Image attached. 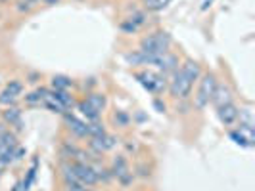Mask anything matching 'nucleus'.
Segmentation results:
<instances>
[{
	"mask_svg": "<svg viewBox=\"0 0 255 191\" xmlns=\"http://www.w3.org/2000/svg\"><path fill=\"white\" fill-rule=\"evenodd\" d=\"M48 2H58V0H48Z\"/></svg>",
	"mask_w": 255,
	"mask_h": 191,
	"instance_id": "27",
	"label": "nucleus"
},
{
	"mask_svg": "<svg viewBox=\"0 0 255 191\" xmlns=\"http://www.w3.org/2000/svg\"><path fill=\"white\" fill-rule=\"evenodd\" d=\"M0 113H2V111H0Z\"/></svg>",
	"mask_w": 255,
	"mask_h": 191,
	"instance_id": "29",
	"label": "nucleus"
},
{
	"mask_svg": "<svg viewBox=\"0 0 255 191\" xmlns=\"http://www.w3.org/2000/svg\"><path fill=\"white\" fill-rule=\"evenodd\" d=\"M198 82H200V86H198V92L194 94V107L198 111H204L205 107L211 103V96L215 92V86H217L219 80L215 73H202Z\"/></svg>",
	"mask_w": 255,
	"mask_h": 191,
	"instance_id": "2",
	"label": "nucleus"
},
{
	"mask_svg": "<svg viewBox=\"0 0 255 191\" xmlns=\"http://www.w3.org/2000/svg\"><path fill=\"white\" fill-rule=\"evenodd\" d=\"M173 0H142V8L144 12H161Z\"/></svg>",
	"mask_w": 255,
	"mask_h": 191,
	"instance_id": "16",
	"label": "nucleus"
},
{
	"mask_svg": "<svg viewBox=\"0 0 255 191\" xmlns=\"http://www.w3.org/2000/svg\"><path fill=\"white\" fill-rule=\"evenodd\" d=\"M81 191H94V190H90V188H83Z\"/></svg>",
	"mask_w": 255,
	"mask_h": 191,
	"instance_id": "25",
	"label": "nucleus"
},
{
	"mask_svg": "<svg viewBox=\"0 0 255 191\" xmlns=\"http://www.w3.org/2000/svg\"><path fill=\"white\" fill-rule=\"evenodd\" d=\"M6 90H8L10 94H13L15 98H19L25 88H23V82H21V80H10V82L6 84Z\"/></svg>",
	"mask_w": 255,
	"mask_h": 191,
	"instance_id": "21",
	"label": "nucleus"
},
{
	"mask_svg": "<svg viewBox=\"0 0 255 191\" xmlns=\"http://www.w3.org/2000/svg\"><path fill=\"white\" fill-rule=\"evenodd\" d=\"M85 102L89 103L96 113L102 115L104 111H106V107H108V96H106L104 92H90V94H87Z\"/></svg>",
	"mask_w": 255,
	"mask_h": 191,
	"instance_id": "12",
	"label": "nucleus"
},
{
	"mask_svg": "<svg viewBox=\"0 0 255 191\" xmlns=\"http://www.w3.org/2000/svg\"><path fill=\"white\" fill-rule=\"evenodd\" d=\"M73 86V80L71 78H67L64 75H56L52 76V88L54 90H67Z\"/></svg>",
	"mask_w": 255,
	"mask_h": 191,
	"instance_id": "18",
	"label": "nucleus"
},
{
	"mask_svg": "<svg viewBox=\"0 0 255 191\" xmlns=\"http://www.w3.org/2000/svg\"><path fill=\"white\" fill-rule=\"evenodd\" d=\"M69 170L75 174V178L85 186V188H92L98 182V176H96V170L90 163H79V161H71L69 163Z\"/></svg>",
	"mask_w": 255,
	"mask_h": 191,
	"instance_id": "6",
	"label": "nucleus"
},
{
	"mask_svg": "<svg viewBox=\"0 0 255 191\" xmlns=\"http://www.w3.org/2000/svg\"><path fill=\"white\" fill-rule=\"evenodd\" d=\"M0 82H2V76H0Z\"/></svg>",
	"mask_w": 255,
	"mask_h": 191,
	"instance_id": "28",
	"label": "nucleus"
},
{
	"mask_svg": "<svg viewBox=\"0 0 255 191\" xmlns=\"http://www.w3.org/2000/svg\"><path fill=\"white\" fill-rule=\"evenodd\" d=\"M127 21H128V23H130V25H132V27H134L136 31H138V29H140L142 25H146V13H144V12H136V13H132V15L128 17Z\"/></svg>",
	"mask_w": 255,
	"mask_h": 191,
	"instance_id": "19",
	"label": "nucleus"
},
{
	"mask_svg": "<svg viewBox=\"0 0 255 191\" xmlns=\"http://www.w3.org/2000/svg\"><path fill=\"white\" fill-rule=\"evenodd\" d=\"M167 90L169 94L175 98V100H188L192 94V88H194V82H192L188 76L184 75L180 69L173 71L171 75L167 76Z\"/></svg>",
	"mask_w": 255,
	"mask_h": 191,
	"instance_id": "3",
	"label": "nucleus"
},
{
	"mask_svg": "<svg viewBox=\"0 0 255 191\" xmlns=\"http://www.w3.org/2000/svg\"><path fill=\"white\" fill-rule=\"evenodd\" d=\"M179 65H180L179 56H175L171 50L161 54V56H155V62H153V67H157V71L165 76H169L173 71H177Z\"/></svg>",
	"mask_w": 255,
	"mask_h": 191,
	"instance_id": "7",
	"label": "nucleus"
},
{
	"mask_svg": "<svg viewBox=\"0 0 255 191\" xmlns=\"http://www.w3.org/2000/svg\"><path fill=\"white\" fill-rule=\"evenodd\" d=\"M35 2H37V0H19V4H29V8L35 6Z\"/></svg>",
	"mask_w": 255,
	"mask_h": 191,
	"instance_id": "24",
	"label": "nucleus"
},
{
	"mask_svg": "<svg viewBox=\"0 0 255 191\" xmlns=\"http://www.w3.org/2000/svg\"><path fill=\"white\" fill-rule=\"evenodd\" d=\"M110 172H112V176H114L123 188H127L132 184V180H134V172L130 170V165H128L127 157L125 155H115L114 161H112V168H110Z\"/></svg>",
	"mask_w": 255,
	"mask_h": 191,
	"instance_id": "5",
	"label": "nucleus"
},
{
	"mask_svg": "<svg viewBox=\"0 0 255 191\" xmlns=\"http://www.w3.org/2000/svg\"><path fill=\"white\" fill-rule=\"evenodd\" d=\"M238 113H240V109H238V105L234 102L225 103V105L217 107L219 119H221V123H223L225 127H232V125L238 121Z\"/></svg>",
	"mask_w": 255,
	"mask_h": 191,
	"instance_id": "9",
	"label": "nucleus"
},
{
	"mask_svg": "<svg viewBox=\"0 0 255 191\" xmlns=\"http://www.w3.org/2000/svg\"><path fill=\"white\" fill-rule=\"evenodd\" d=\"M229 136H230V138H232L234 141H236L238 145H242V147H250V143H248V141L244 140V136L240 134V132H238V130H232V132H230Z\"/></svg>",
	"mask_w": 255,
	"mask_h": 191,
	"instance_id": "23",
	"label": "nucleus"
},
{
	"mask_svg": "<svg viewBox=\"0 0 255 191\" xmlns=\"http://www.w3.org/2000/svg\"><path fill=\"white\" fill-rule=\"evenodd\" d=\"M75 105H77V111L81 113V117H85V119H87V123H98V121H100V117H102V115L96 113V111H94V109H92L85 100L75 103Z\"/></svg>",
	"mask_w": 255,
	"mask_h": 191,
	"instance_id": "14",
	"label": "nucleus"
},
{
	"mask_svg": "<svg viewBox=\"0 0 255 191\" xmlns=\"http://www.w3.org/2000/svg\"><path fill=\"white\" fill-rule=\"evenodd\" d=\"M232 102V90L227 82H217V86H215V92H213V96H211V103L215 105V107H221V105H225V103H230Z\"/></svg>",
	"mask_w": 255,
	"mask_h": 191,
	"instance_id": "10",
	"label": "nucleus"
},
{
	"mask_svg": "<svg viewBox=\"0 0 255 191\" xmlns=\"http://www.w3.org/2000/svg\"><path fill=\"white\" fill-rule=\"evenodd\" d=\"M134 76L138 78V82H140L144 88L148 90V92H152V94H161V92H165L167 90V76L161 75V73H152V71H148V69H144V71H138V73H134Z\"/></svg>",
	"mask_w": 255,
	"mask_h": 191,
	"instance_id": "4",
	"label": "nucleus"
},
{
	"mask_svg": "<svg viewBox=\"0 0 255 191\" xmlns=\"http://www.w3.org/2000/svg\"><path fill=\"white\" fill-rule=\"evenodd\" d=\"M171 44H173V38L167 31H155L142 38L138 50L148 56H161V54L169 52Z\"/></svg>",
	"mask_w": 255,
	"mask_h": 191,
	"instance_id": "1",
	"label": "nucleus"
},
{
	"mask_svg": "<svg viewBox=\"0 0 255 191\" xmlns=\"http://www.w3.org/2000/svg\"><path fill=\"white\" fill-rule=\"evenodd\" d=\"M64 121L75 138H89V123L87 121H81L79 117L71 113H64Z\"/></svg>",
	"mask_w": 255,
	"mask_h": 191,
	"instance_id": "8",
	"label": "nucleus"
},
{
	"mask_svg": "<svg viewBox=\"0 0 255 191\" xmlns=\"http://www.w3.org/2000/svg\"><path fill=\"white\" fill-rule=\"evenodd\" d=\"M114 123L119 128H127L130 125V117L125 111H115L114 113Z\"/></svg>",
	"mask_w": 255,
	"mask_h": 191,
	"instance_id": "20",
	"label": "nucleus"
},
{
	"mask_svg": "<svg viewBox=\"0 0 255 191\" xmlns=\"http://www.w3.org/2000/svg\"><path fill=\"white\" fill-rule=\"evenodd\" d=\"M50 98L54 100L56 103H60L64 109H69V107H73L75 102H73V98L65 92V90H52L50 92Z\"/></svg>",
	"mask_w": 255,
	"mask_h": 191,
	"instance_id": "15",
	"label": "nucleus"
},
{
	"mask_svg": "<svg viewBox=\"0 0 255 191\" xmlns=\"http://www.w3.org/2000/svg\"><path fill=\"white\" fill-rule=\"evenodd\" d=\"M0 2H2V4H4V2H10V0H0Z\"/></svg>",
	"mask_w": 255,
	"mask_h": 191,
	"instance_id": "26",
	"label": "nucleus"
},
{
	"mask_svg": "<svg viewBox=\"0 0 255 191\" xmlns=\"http://www.w3.org/2000/svg\"><path fill=\"white\" fill-rule=\"evenodd\" d=\"M179 69L184 73V75L188 76V78H190L194 84H196V82H198V78L202 76V67H200V64H198V62H194V60H190V58H188V60H184Z\"/></svg>",
	"mask_w": 255,
	"mask_h": 191,
	"instance_id": "13",
	"label": "nucleus"
},
{
	"mask_svg": "<svg viewBox=\"0 0 255 191\" xmlns=\"http://www.w3.org/2000/svg\"><path fill=\"white\" fill-rule=\"evenodd\" d=\"M0 143L4 145V147H8V149H15V147H19V140H17V136H15V132L13 130H6V132H2L0 134Z\"/></svg>",
	"mask_w": 255,
	"mask_h": 191,
	"instance_id": "17",
	"label": "nucleus"
},
{
	"mask_svg": "<svg viewBox=\"0 0 255 191\" xmlns=\"http://www.w3.org/2000/svg\"><path fill=\"white\" fill-rule=\"evenodd\" d=\"M21 109L19 107H15V105H10V107H6L2 113H0V119L8 125V127H15V128H21Z\"/></svg>",
	"mask_w": 255,
	"mask_h": 191,
	"instance_id": "11",
	"label": "nucleus"
},
{
	"mask_svg": "<svg viewBox=\"0 0 255 191\" xmlns=\"http://www.w3.org/2000/svg\"><path fill=\"white\" fill-rule=\"evenodd\" d=\"M17 100H19V98H15V96H13V94H10L6 88L0 92V105L10 107V105H15V103H17Z\"/></svg>",
	"mask_w": 255,
	"mask_h": 191,
	"instance_id": "22",
	"label": "nucleus"
}]
</instances>
